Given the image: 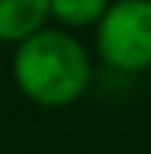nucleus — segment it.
I'll return each mask as SVG.
<instances>
[{
  "instance_id": "1",
  "label": "nucleus",
  "mask_w": 151,
  "mask_h": 154,
  "mask_svg": "<svg viewBox=\"0 0 151 154\" xmlns=\"http://www.w3.org/2000/svg\"><path fill=\"white\" fill-rule=\"evenodd\" d=\"M12 77L18 89L39 107H71L92 83V62L86 48L65 30H39L15 45Z\"/></svg>"
},
{
  "instance_id": "2",
  "label": "nucleus",
  "mask_w": 151,
  "mask_h": 154,
  "mask_svg": "<svg viewBox=\"0 0 151 154\" xmlns=\"http://www.w3.org/2000/svg\"><path fill=\"white\" fill-rule=\"evenodd\" d=\"M101 59L125 74L151 68V0H113L95 27Z\"/></svg>"
},
{
  "instance_id": "3",
  "label": "nucleus",
  "mask_w": 151,
  "mask_h": 154,
  "mask_svg": "<svg viewBox=\"0 0 151 154\" xmlns=\"http://www.w3.org/2000/svg\"><path fill=\"white\" fill-rule=\"evenodd\" d=\"M51 18V0H0V42L21 45Z\"/></svg>"
},
{
  "instance_id": "4",
  "label": "nucleus",
  "mask_w": 151,
  "mask_h": 154,
  "mask_svg": "<svg viewBox=\"0 0 151 154\" xmlns=\"http://www.w3.org/2000/svg\"><path fill=\"white\" fill-rule=\"evenodd\" d=\"M113 0H51V15L65 27H98Z\"/></svg>"
}]
</instances>
